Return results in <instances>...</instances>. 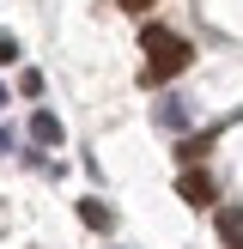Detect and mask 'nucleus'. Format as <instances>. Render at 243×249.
Listing matches in <instances>:
<instances>
[{"mask_svg":"<svg viewBox=\"0 0 243 249\" xmlns=\"http://www.w3.org/2000/svg\"><path fill=\"white\" fill-rule=\"evenodd\" d=\"M73 213H79V225H85V231H116V213H109L97 195H79V201H73Z\"/></svg>","mask_w":243,"mask_h":249,"instance_id":"obj_4","label":"nucleus"},{"mask_svg":"<svg viewBox=\"0 0 243 249\" xmlns=\"http://www.w3.org/2000/svg\"><path fill=\"white\" fill-rule=\"evenodd\" d=\"M31 140L36 146H61V116H55V109H36V116H31Z\"/></svg>","mask_w":243,"mask_h":249,"instance_id":"obj_6","label":"nucleus"},{"mask_svg":"<svg viewBox=\"0 0 243 249\" xmlns=\"http://www.w3.org/2000/svg\"><path fill=\"white\" fill-rule=\"evenodd\" d=\"M158 128H164V134L189 128V97H164V104H158Z\"/></svg>","mask_w":243,"mask_h":249,"instance_id":"obj_5","label":"nucleus"},{"mask_svg":"<svg viewBox=\"0 0 243 249\" xmlns=\"http://www.w3.org/2000/svg\"><path fill=\"white\" fill-rule=\"evenodd\" d=\"M231 249H243V237H231Z\"/></svg>","mask_w":243,"mask_h":249,"instance_id":"obj_12","label":"nucleus"},{"mask_svg":"<svg viewBox=\"0 0 243 249\" xmlns=\"http://www.w3.org/2000/svg\"><path fill=\"white\" fill-rule=\"evenodd\" d=\"M140 49H146V85H170L194 61V43L176 36V31H164V24H146V31H140Z\"/></svg>","mask_w":243,"mask_h":249,"instance_id":"obj_1","label":"nucleus"},{"mask_svg":"<svg viewBox=\"0 0 243 249\" xmlns=\"http://www.w3.org/2000/svg\"><path fill=\"white\" fill-rule=\"evenodd\" d=\"M6 152H12V134H6V128H0V158H6Z\"/></svg>","mask_w":243,"mask_h":249,"instance_id":"obj_10","label":"nucleus"},{"mask_svg":"<svg viewBox=\"0 0 243 249\" xmlns=\"http://www.w3.org/2000/svg\"><path fill=\"white\" fill-rule=\"evenodd\" d=\"M213 146H219V128H207V134H182L176 164H182V170H189V164H207V158H213Z\"/></svg>","mask_w":243,"mask_h":249,"instance_id":"obj_3","label":"nucleus"},{"mask_svg":"<svg viewBox=\"0 0 243 249\" xmlns=\"http://www.w3.org/2000/svg\"><path fill=\"white\" fill-rule=\"evenodd\" d=\"M176 195H182V201L194 207V213H213V207H219V182L207 177L201 164H189V170L176 177Z\"/></svg>","mask_w":243,"mask_h":249,"instance_id":"obj_2","label":"nucleus"},{"mask_svg":"<svg viewBox=\"0 0 243 249\" xmlns=\"http://www.w3.org/2000/svg\"><path fill=\"white\" fill-rule=\"evenodd\" d=\"M152 6H164V0H122V12H134V18H146Z\"/></svg>","mask_w":243,"mask_h":249,"instance_id":"obj_9","label":"nucleus"},{"mask_svg":"<svg viewBox=\"0 0 243 249\" xmlns=\"http://www.w3.org/2000/svg\"><path fill=\"white\" fill-rule=\"evenodd\" d=\"M213 219H219L225 237H243V213H237V207H213Z\"/></svg>","mask_w":243,"mask_h":249,"instance_id":"obj_7","label":"nucleus"},{"mask_svg":"<svg viewBox=\"0 0 243 249\" xmlns=\"http://www.w3.org/2000/svg\"><path fill=\"white\" fill-rule=\"evenodd\" d=\"M0 67H18V36H0Z\"/></svg>","mask_w":243,"mask_h":249,"instance_id":"obj_8","label":"nucleus"},{"mask_svg":"<svg viewBox=\"0 0 243 249\" xmlns=\"http://www.w3.org/2000/svg\"><path fill=\"white\" fill-rule=\"evenodd\" d=\"M0 109H6V85H0Z\"/></svg>","mask_w":243,"mask_h":249,"instance_id":"obj_11","label":"nucleus"}]
</instances>
